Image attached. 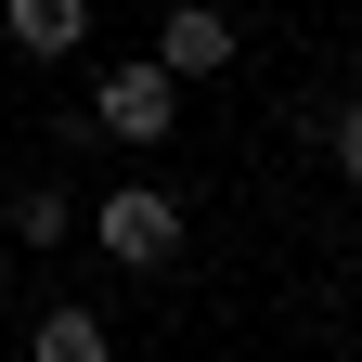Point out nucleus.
Segmentation results:
<instances>
[{
    "instance_id": "4",
    "label": "nucleus",
    "mask_w": 362,
    "mask_h": 362,
    "mask_svg": "<svg viewBox=\"0 0 362 362\" xmlns=\"http://www.w3.org/2000/svg\"><path fill=\"white\" fill-rule=\"evenodd\" d=\"M0 26H13V52H78L90 0H0Z\"/></svg>"
},
{
    "instance_id": "7",
    "label": "nucleus",
    "mask_w": 362,
    "mask_h": 362,
    "mask_svg": "<svg viewBox=\"0 0 362 362\" xmlns=\"http://www.w3.org/2000/svg\"><path fill=\"white\" fill-rule=\"evenodd\" d=\"M310 129H324V156H337V181L362 194V104H310Z\"/></svg>"
},
{
    "instance_id": "6",
    "label": "nucleus",
    "mask_w": 362,
    "mask_h": 362,
    "mask_svg": "<svg viewBox=\"0 0 362 362\" xmlns=\"http://www.w3.org/2000/svg\"><path fill=\"white\" fill-rule=\"evenodd\" d=\"M26 349H39V362H104V324H90V310H39Z\"/></svg>"
},
{
    "instance_id": "3",
    "label": "nucleus",
    "mask_w": 362,
    "mask_h": 362,
    "mask_svg": "<svg viewBox=\"0 0 362 362\" xmlns=\"http://www.w3.org/2000/svg\"><path fill=\"white\" fill-rule=\"evenodd\" d=\"M156 65L194 90V78H220L233 65V13H220V0H168V26H156Z\"/></svg>"
},
{
    "instance_id": "1",
    "label": "nucleus",
    "mask_w": 362,
    "mask_h": 362,
    "mask_svg": "<svg viewBox=\"0 0 362 362\" xmlns=\"http://www.w3.org/2000/svg\"><path fill=\"white\" fill-rule=\"evenodd\" d=\"M90 129L104 143H129V156H156L168 129H181V78L143 52V65H104V90H90Z\"/></svg>"
},
{
    "instance_id": "2",
    "label": "nucleus",
    "mask_w": 362,
    "mask_h": 362,
    "mask_svg": "<svg viewBox=\"0 0 362 362\" xmlns=\"http://www.w3.org/2000/svg\"><path fill=\"white\" fill-rule=\"evenodd\" d=\"M90 233H104V259H117V272H168V259H181V194L117 181V194L90 207Z\"/></svg>"
},
{
    "instance_id": "5",
    "label": "nucleus",
    "mask_w": 362,
    "mask_h": 362,
    "mask_svg": "<svg viewBox=\"0 0 362 362\" xmlns=\"http://www.w3.org/2000/svg\"><path fill=\"white\" fill-rule=\"evenodd\" d=\"M65 233H78L65 181H26V194H13V246H65Z\"/></svg>"
}]
</instances>
